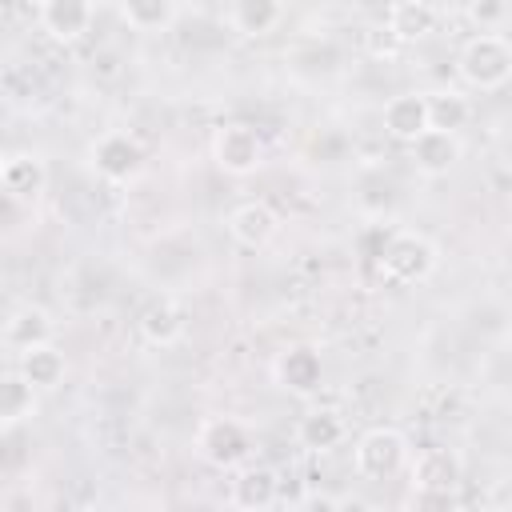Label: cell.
Returning a JSON list of instances; mask_svg holds the SVG:
<instances>
[{"label":"cell","mask_w":512,"mask_h":512,"mask_svg":"<svg viewBox=\"0 0 512 512\" xmlns=\"http://www.w3.org/2000/svg\"><path fill=\"white\" fill-rule=\"evenodd\" d=\"M456 72L476 92H500L512 80V44L500 32H476L456 56Z\"/></svg>","instance_id":"obj_1"},{"label":"cell","mask_w":512,"mask_h":512,"mask_svg":"<svg viewBox=\"0 0 512 512\" xmlns=\"http://www.w3.org/2000/svg\"><path fill=\"white\" fill-rule=\"evenodd\" d=\"M436 244L424 236V232H392L380 248V272L392 280V284H424L432 272H436Z\"/></svg>","instance_id":"obj_2"},{"label":"cell","mask_w":512,"mask_h":512,"mask_svg":"<svg viewBox=\"0 0 512 512\" xmlns=\"http://www.w3.org/2000/svg\"><path fill=\"white\" fill-rule=\"evenodd\" d=\"M352 464L364 480H388L396 476L404 464H408V436L400 428H388V424H376L368 428L356 448H352Z\"/></svg>","instance_id":"obj_3"},{"label":"cell","mask_w":512,"mask_h":512,"mask_svg":"<svg viewBox=\"0 0 512 512\" xmlns=\"http://www.w3.org/2000/svg\"><path fill=\"white\" fill-rule=\"evenodd\" d=\"M88 164L108 184H132L144 172V144L132 132H104L92 140Z\"/></svg>","instance_id":"obj_4"},{"label":"cell","mask_w":512,"mask_h":512,"mask_svg":"<svg viewBox=\"0 0 512 512\" xmlns=\"http://www.w3.org/2000/svg\"><path fill=\"white\" fill-rule=\"evenodd\" d=\"M212 160L224 176H252L264 164V140L252 124L232 120L212 132Z\"/></svg>","instance_id":"obj_5"},{"label":"cell","mask_w":512,"mask_h":512,"mask_svg":"<svg viewBox=\"0 0 512 512\" xmlns=\"http://www.w3.org/2000/svg\"><path fill=\"white\" fill-rule=\"evenodd\" d=\"M196 452H200L204 464L228 472V468H240V464L248 460L252 436H248V428H244L240 420H232V416H212V420H204L200 432H196Z\"/></svg>","instance_id":"obj_6"},{"label":"cell","mask_w":512,"mask_h":512,"mask_svg":"<svg viewBox=\"0 0 512 512\" xmlns=\"http://www.w3.org/2000/svg\"><path fill=\"white\" fill-rule=\"evenodd\" d=\"M416 496H452L464 484V460L452 448H424L408 464Z\"/></svg>","instance_id":"obj_7"},{"label":"cell","mask_w":512,"mask_h":512,"mask_svg":"<svg viewBox=\"0 0 512 512\" xmlns=\"http://www.w3.org/2000/svg\"><path fill=\"white\" fill-rule=\"evenodd\" d=\"M272 376H276V384H280L284 392H292V396H312V392H320V384H324V360H320V352H316L312 344H288V348L276 356Z\"/></svg>","instance_id":"obj_8"},{"label":"cell","mask_w":512,"mask_h":512,"mask_svg":"<svg viewBox=\"0 0 512 512\" xmlns=\"http://www.w3.org/2000/svg\"><path fill=\"white\" fill-rule=\"evenodd\" d=\"M408 156H412V164H416L420 176H448L460 164L464 144H460V132L424 128L416 140H408Z\"/></svg>","instance_id":"obj_9"},{"label":"cell","mask_w":512,"mask_h":512,"mask_svg":"<svg viewBox=\"0 0 512 512\" xmlns=\"http://www.w3.org/2000/svg\"><path fill=\"white\" fill-rule=\"evenodd\" d=\"M96 20V0H40V28L60 40L76 44Z\"/></svg>","instance_id":"obj_10"},{"label":"cell","mask_w":512,"mask_h":512,"mask_svg":"<svg viewBox=\"0 0 512 512\" xmlns=\"http://www.w3.org/2000/svg\"><path fill=\"white\" fill-rule=\"evenodd\" d=\"M48 188V168L40 156L32 152H20V156H8L0 160V192L16 204H32L40 192Z\"/></svg>","instance_id":"obj_11"},{"label":"cell","mask_w":512,"mask_h":512,"mask_svg":"<svg viewBox=\"0 0 512 512\" xmlns=\"http://www.w3.org/2000/svg\"><path fill=\"white\" fill-rule=\"evenodd\" d=\"M276 228H280V220H276L272 204H264V200H244L228 212V236L244 248H264L276 236Z\"/></svg>","instance_id":"obj_12"},{"label":"cell","mask_w":512,"mask_h":512,"mask_svg":"<svg viewBox=\"0 0 512 512\" xmlns=\"http://www.w3.org/2000/svg\"><path fill=\"white\" fill-rule=\"evenodd\" d=\"M276 500H280L276 468H268V464H240V472L232 480V504L248 508V512H260V508H272Z\"/></svg>","instance_id":"obj_13"},{"label":"cell","mask_w":512,"mask_h":512,"mask_svg":"<svg viewBox=\"0 0 512 512\" xmlns=\"http://www.w3.org/2000/svg\"><path fill=\"white\" fill-rule=\"evenodd\" d=\"M140 336L152 344V348H172L176 340H184L188 332V312L176 304V300H152L144 312H140Z\"/></svg>","instance_id":"obj_14"},{"label":"cell","mask_w":512,"mask_h":512,"mask_svg":"<svg viewBox=\"0 0 512 512\" xmlns=\"http://www.w3.org/2000/svg\"><path fill=\"white\" fill-rule=\"evenodd\" d=\"M428 128V104H424V92H400L384 104V132L400 144L416 140L420 132Z\"/></svg>","instance_id":"obj_15"},{"label":"cell","mask_w":512,"mask_h":512,"mask_svg":"<svg viewBox=\"0 0 512 512\" xmlns=\"http://www.w3.org/2000/svg\"><path fill=\"white\" fill-rule=\"evenodd\" d=\"M52 332H56V320H52V312L40 308V304H20V308L4 320V340H8L16 352H24V348H32V344H48Z\"/></svg>","instance_id":"obj_16"},{"label":"cell","mask_w":512,"mask_h":512,"mask_svg":"<svg viewBox=\"0 0 512 512\" xmlns=\"http://www.w3.org/2000/svg\"><path fill=\"white\" fill-rule=\"evenodd\" d=\"M16 372H20V376L40 392V388H56V384L64 380L68 360H64V352L48 340V344H32V348H24V352H20Z\"/></svg>","instance_id":"obj_17"},{"label":"cell","mask_w":512,"mask_h":512,"mask_svg":"<svg viewBox=\"0 0 512 512\" xmlns=\"http://www.w3.org/2000/svg\"><path fill=\"white\" fill-rule=\"evenodd\" d=\"M344 436H348V424H344V416L332 412V408H312V412H304L300 424H296V440H300V448H308V452H332Z\"/></svg>","instance_id":"obj_18"},{"label":"cell","mask_w":512,"mask_h":512,"mask_svg":"<svg viewBox=\"0 0 512 512\" xmlns=\"http://www.w3.org/2000/svg\"><path fill=\"white\" fill-rule=\"evenodd\" d=\"M436 8L428 4V0H396L392 8H388V28H392V36L400 40V44H416V40H424V36H432L436 32Z\"/></svg>","instance_id":"obj_19"},{"label":"cell","mask_w":512,"mask_h":512,"mask_svg":"<svg viewBox=\"0 0 512 512\" xmlns=\"http://www.w3.org/2000/svg\"><path fill=\"white\" fill-rule=\"evenodd\" d=\"M284 16V0H232L228 4V24L240 36H268Z\"/></svg>","instance_id":"obj_20"},{"label":"cell","mask_w":512,"mask_h":512,"mask_svg":"<svg viewBox=\"0 0 512 512\" xmlns=\"http://www.w3.org/2000/svg\"><path fill=\"white\" fill-rule=\"evenodd\" d=\"M424 104H428V128L460 132V128L472 120V104H468V96H464V92H456V88L424 92Z\"/></svg>","instance_id":"obj_21"},{"label":"cell","mask_w":512,"mask_h":512,"mask_svg":"<svg viewBox=\"0 0 512 512\" xmlns=\"http://www.w3.org/2000/svg\"><path fill=\"white\" fill-rule=\"evenodd\" d=\"M116 8L132 32H164L176 20V0H116Z\"/></svg>","instance_id":"obj_22"},{"label":"cell","mask_w":512,"mask_h":512,"mask_svg":"<svg viewBox=\"0 0 512 512\" xmlns=\"http://www.w3.org/2000/svg\"><path fill=\"white\" fill-rule=\"evenodd\" d=\"M32 408H36V388L20 372H0V424L12 428L28 420Z\"/></svg>","instance_id":"obj_23"},{"label":"cell","mask_w":512,"mask_h":512,"mask_svg":"<svg viewBox=\"0 0 512 512\" xmlns=\"http://www.w3.org/2000/svg\"><path fill=\"white\" fill-rule=\"evenodd\" d=\"M468 20H472L480 32H500L504 20H508V4H504V0H472V4H468Z\"/></svg>","instance_id":"obj_24"},{"label":"cell","mask_w":512,"mask_h":512,"mask_svg":"<svg viewBox=\"0 0 512 512\" xmlns=\"http://www.w3.org/2000/svg\"><path fill=\"white\" fill-rule=\"evenodd\" d=\"M360 40H364V48H368L372 56H384V60H392V56L404 48V44L392 36V28H388V24H368V28L360 32Z\"/></svg>","instance_id":"obj_25"},{"label":"cell","mask_w":512,"mask_h":512,"mask_svg":"<svg viewBox=\"0 0 512 512\" xmlns=\"http://www.w3.org/2000/svg\"><path fill=\"white\" fill-rule=\"evenodd\" d=\"M308 508H328V512H336V508H344V500H340V496H324V492H312V496H308Z\"/></svg>","instance_id":"obj_26"},{"label":"cell","mask_w":512,"mask_h":512,"mask_svg":"<svg viewBox=\"0 0 512 512\" xmlns=\"http://www.w3.org/2000/svg\"><path fill=\"white\" fill-rule=\"evenodd\" d=\"M4 12H8V0H0V16H4Z\"/></svg>","instance_id":"obj_27"}]
</instances>
